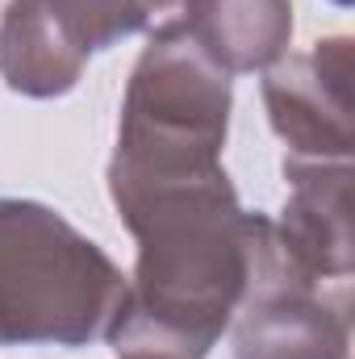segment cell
I'll return each instance as SVG.
<instances>
[{"instance_id": "obj_1", "label": "cell", "mask_w": 355, "mask_h": 359, "mask_svg": "<svg viewBox=\"0 0 355 359\" xmlns=\"http://www.w3.org/2000/svg\"><path fill=\"white\" fill-rule=\"evenodd\" d=\"M113 205L138 243L134 276L105 330L117 359H205L255 292L314 284L288 259L276 222L239 205L226 168L117 192Z\"/></svg>"}, {"instance_id": "obj_2", "label": "cell", "mask_w": 355, "mask_h": 359, "mask_svg": "<svg viewBox=\"0 0 355 359\" xmlns=\"http://www.w3.org/2000/svg\"><path fill=\"white\" fill-rule=\"evenodd\" d=\"M234 92L230 76L168 21L142 46L121 96L109 196L222 172Z\"/></svg>"}, {"instance_id": "obj_3", "label": "cell", "mask_w": 355, "mask_h": 359, "mask_svg": "<svg viewBox=\"0 0 355 359\" xmlns=\"http://www.w3.org/2000/svg\"><path fill=\"white\" fill-rule=\"evenodd\" d=\"M121 297V268L63 213L0 196V347H88Z\"/></svg>"}, {"instance_id": "obj_4", "label": "cell", "mask_w": 355, "mask_h": 359, "mask_svg": "<svg viewBox=\"0 0 355 359\" xmlns=\"http://www.w3.org/2000/svg\"><path fill=\"white\" fill-rule=\"evenodd\" d=\"M351 76L355 42L335 34L305 55H284L264 72V104L284 159L351 163Z\"/></svg>"}, {"instance_id": "obj_5", "label": "cell", "mask_w": 355, "mask_h": 359, "mask_svg": "<svg viewBox=\"0 0 355 359\" xmlns=\"http://www.w3.org/2000/svg\"><path fill=\"white\" fill-rule=\"evenodd\" d=\"M288 205L276 234L288 259L314 284L347 280L355 264L351 238V163H297L284 159Z\"/></svg>"}, {"instance_id": "obj_6", "label": "cell", "mask_w": 355, "mask_h": 359, "mask_svg": "<svg viewBox=\"0 0 355 359\" xmlns=\"http://www.w3.org/2000/svg\"><path fill=\"white\" fill-rule=\"evenodd\" d=\"M351 322L314 284H276L234 313V359H347Z\"/></svg>"}, {"instance_id": "obj_7", "label": "cell", "mask_w": 355, "mask_h": 359, "mask_svg": "<svg viewBox=\"0 0 355 359\" xmlns=\"http://www.w3.org/2000/svg\"><path fill=\"white\" fill-rule=\"evenodd\" d=\"M188 38L226 72H267L288 55L293 0H180Z\"/></svg>"}, {"instance_id": "obj_8", "label": "cell", "mask_w": 355, "mask_h": 359, "mask_svg": "<svg viewBox=\"0 0 355 359\" xmlns=\"http://www.w3.org/2000/svg\"><path fill=\"white\" fill-rule=\"evenodd\" d=\"M88 55L76 38L38 4L8 0L0 17V80L17 96L51 100L80 84Z\"/></svg>"}, {"instance_id": "obj_9", "label": "cell", "mask_w": 355, "mask_h": 359, "mask_svg": "<svg viewBox=\"0 0 355 359\" xmlns=\"http://www.w3.org/2000/svg\"><path fill=\"white\" fill-rule=\"evenodd\" d=\"M38 4L76 38L84 55H96L155 25V17L168 13L176 0H38Z\"/></svg>"}, {"instance_id": "obj_10", "label": "cell", "mask_w": 355, "mask_h": 359, "mask_svg": "<svg viewBox=\"0 0 355 359\" xmlns=\"http://www.w3.org/2000/svg\"><path fill=\"white\" fill-rule=\"evenodd\" d=\"M335 4H339V8H347V4H351V0H335Z\"/></svg>"}]
</instances>
